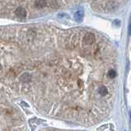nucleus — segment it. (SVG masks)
Here are the masks:
<instances>
[{
  "label": "nucleus",
  "instance_id": "f257e3e1",
  "mask_svg": "<svg viewBox=\"0 0 131 131\" xmlns=\"http://www.w3.org/2000/svg\"><path fill=\"white\" fill-rule=\"evenodd\" d=\"M24 116L10 106L0 104V131H26Z\"/></svg>",
  "mask_w": 131,
  "mask_h": 131
},
{
  "label": "nucleus",
  "instance_id": "f03ea898",
  "mask_svg": "<svg viewBox=\"0 0 131 131\" xmlns=\"http://www.w3.org/2000/svg\"><path fill=\"white\" fill-rule=\"evenodd\" d=\"M95 40H96L95 36L92 33H87L85 36H84L83 41L86 45H92V44L95 42Z\"/></svg>",
  "mask_w": 131,
  "mask_h": 131
},
{
  "label": "nucleus",
  "instance_id": "7ed1b4c3",
  "mask_svg": "<svg viewBox=\"0 0 131 131\" xmlns=\"http://www.w3.org/2000/svg\"><path fill=\"white\" fill-rule=\"evenodd\" d=\"M15 14L19 18H25L26 17V11L24 7H18L16 9V11H15Z\"/></svg>",
  "mask_w": 131,
  "mask_h": 131
},
{
  "label": "nucleus",
  "instance_id": "20e7f679",
  "mask_svg": "<svg viewBox=\"0 0 131 131\" xmlns=\"http://www.w3.org/2000/svg\"><path fill=\"white\" fill-rule=\"evenodd\" d=\"M31 78H32L31 75L29 74V73H24L21 76L20 81L23 82V83H28V82H30L31 81Z\"/></svg>",
  "mask_w": 131,
  "mask_h": 131
},
{
  "label": "nucleus",
  "instance_id": "39448f33",
  "mask_svg": "<svg viewBox=\"0 0 131 131\" xmlns=\"http://www.w3.org/2000/svg\"><path fill=\"white\" fill-rule=\"evenodd\" d=\"M47 5L46 0H35V6L37 8H43Z\"/></svg>",
  "mask_w": 131,
  "mask_h": 131
},
{
  "label": "nucleus",
  "instance_id": "423d86ee",
  "mask_svg": "<svg viewBox=\"0 0 131 131\" xmlns=\"http://www.w3.org/2000/svg\"><path fill=\"white\" fill-rule=\"evenodd\" d=\"M83 16H84L83 11H78L74 14V18L77 22H81L82 21V19H83Z\"/></svg>",
  "mask_w": 131,
  "mask_h": 131
},
{
  "label": "nucleus",
  "instance_id": "0eeeda50",
  "mask_svg": "<svg viewBox=\"0 0 131 131\" xmlns=\"http://www.w3.org/2000/svg\"><path fill=\"white\" fill-rule=\"evenodd\" d=\"M116 75H117L116 71L114 70V69H111L107 73V77H108L110 79H114L115 77H116Z\"/></svg>",
  "mask_w": 131,
  "mask_h": 131
},
{
  "label": "nucleus",
  "instance_id": "6e6552de",
  "mask_svg": "<svg viewBox=\"0 0 131 131\" xmlns=\"http://www.w3.org/2000/svg\"><path fill=\"white\" fill-rule=\"evenodd\" d=\"M40 131H73V130H59V129H44Z\"/></svg>",
  "mask_w": 131,
  "mask_h": 131
},
{
  "label": "nucleus",
  "instance_id": "1a4fd4ad",
  "mask_svg": "<svg viewBox=\"0 0 131 131\" xmlns=\"http://www.w3.org/2000/svg\"><path fill=\"white\" fill-rule=\"evenodd\" d=\"M130 120H131V111L130 112Z\"/></svg>",
  "mask_w": 131,
  "mask_h": 131
},
{
  "label": "nucleus",
  "instance_id": "9d476101",
  "mask_svg": "<svg viewBox=\"0 0 131 131\" xmlns=\"http://www.w3.org/2000/svg\"><path fill=\"white\" fill-rule=\"evenodd\" d=\"M124 131H126V130H124Z\"/></svg>",
  "mask_w": 131,
  "mask_h": 131
}]
</instances>
